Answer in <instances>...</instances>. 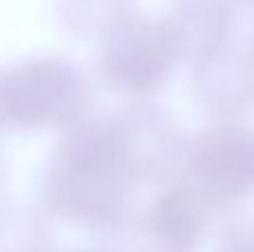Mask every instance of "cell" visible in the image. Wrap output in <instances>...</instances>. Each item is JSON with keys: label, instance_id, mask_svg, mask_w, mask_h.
<instances>
[{"label": "cell", "instance_id": "1", "mask_svg": "<svg viewBox=\"0 0 254 252\" xmlns=\"http://www.w3.org/2000/svg\"><path fill=\"white\" fill-rule=\"evenodd\" d=\"M131 181L114 119L87 116L63 132L40 177V201L52 217L112 235L125 221Z\"/></svg>", "mask_w": 254, "mask_h": 252}, {"label": "cell", "instance_id": "2", "mask_svg": "<svg viewBox=\"0 0 254 252\" xmlns=\"http://www.w3.org/2000/svg\"><path fill=\"white\" fill-rule=\"evenodd\" d=\"M92 85L76 63L36 56L0 74V127L69 129L89 116Z\"/></svg>", "mask_w": 254, "mask_h": 252}, {"label": "cell", "instance_id": "3", "mask_svg": "<svg viewBox=\"0 0 254 252\" xmlns=\"http://www.w3.org/2000/svg\"><path fill=\"white\" fill-rule=\"evenodd\" d=\"M170 36L140 18L121 16L107 22L98 45V74L110 87L136 96L152 94L172 63Z\"/></svg>", "mask_w": 254, "mask_h": 252}, {"label": "cell", "instance_id": "4", "mask_svg": "<svg viewBox=\"0 0 254 252\" xmlns=\"http://www.w3.org/2000/svg\"><path fill=\"white\" fill-rule=\"evenodd\" d=\"M194 170L207 183L241 190L254 181V141L241 134H219L198 147Z\"/></svg>", "mask_w": 254, "mask_h": 252}, {"label": "cell", "instance_id": "5", "mask_svg": "<svg viewBox=\"0 0 254 252\" xmlns=\"http://www.w3.org/2000/svg\"><path fill=\"white\" fill-rule=\"evenodd\" d=\"M147 232L158 250L183 252L196 235V212L183 190H172L152 205Z\"/></svg>", "mask_w": 254, "mask_h": 252}, {"label": "cell", "instance_id": "6", "mask_svg": "<svg viewBox=\"0 0 254 252\" xmlns=\"http://www.w3.org/2000/svg\"><path fill=\"white\" fill-rule=\"evenodd\" d=\"M0 252H54L43 217L25 205H0Z\"/></svg>", "mask_w": 254, "mask_h": 252}, {"label": "cell", "instance_id": "7", "mask_svg": "<svg viewBox=\"0 0 254 252\" xmlns=\"http://www.w3.org/2000/svg\"><path fill=\"white\" fill-rule=\"evenodd\" d=\"M4 186H7V159L0 152V192L4 190Z\"/></svg>", "mask_w": 254, "mask_h": 252}, {"label": "cell", "instance_id": "8", "mask_svg": "<svg viewBox=\"0 0 254 252\" xmlns=\"http://www.w3.org/2000/svg\"><path fill=\"white\" fill-rule=\"evenodd\" d=\"M71 252H114V250H107V248H78V250H71Z\"/></svg>", "mask_w": 254, "mask_h": 252}, {"label": "cell", "instance_id": "9", "mask_svg": "<svg viewBox=\"0 0 254 252\" xmlns=\"http://www.w3.org/2000/svg\"><path fill=\"white\" fill-rule=\"evenodd\" d=\"M0 74H2V69H0Z\"/></svg>", "mask_w": 254, "mask_h": 252}]
</instances>
